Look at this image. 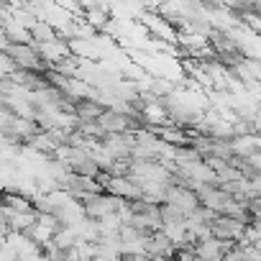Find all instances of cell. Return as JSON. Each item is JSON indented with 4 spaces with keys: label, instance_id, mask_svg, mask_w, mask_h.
<instances>
[{
    "label": "cell",
    "instance_id": "cell-1",
    "mask_svg": "<svg viewBox=\"0 0 261 261\" xmlns=\"http://www.w3.org/2000/svg\"><path fill=\"white\" fill-rule=\"evenodd\" d=\"M3 54H8V57L18 64V69H26V72H39V74H41V64H46L34 44H13V41H6Z\"/></svg>",
    "mask_w": 261,
    "mask_h": 261
},
{
    "label": "cell",
    "instance_id": "cell-2",
    "mask_svg": "<svg viewBox=\"0 0 261 261\" xmlns=\"http://www.w3.org/2000/svg\"><path fill=\"white\" fill-rule=\"evenodd\" d=\"M123 202H125L123 197H115V195H110V192H100V195L85 200L82 205H85V215H87L90 220H102V218L118 213Z\"/></svg>",
    "mask_w": 261,
    "mask_h": 261
},
{
    "label": "cell",
    "instance_id": "cell-3",
    "mask_svg": "<svg viewBox=\"0 0 261 261\" xmlns=\"http://www.w3.org/2000/svg\"><path fill=\"white\" fill-rule=\"evenodd\" d=\"M236 243H238V241H223V238L210 236V238L197 241L195 253H197L200 258H205V261H225V256L236 248Z\"/></svg>",
    "mask_w": 261,
    "mask_h": 261
},
{
    "label": "cell",
    "instance_id": "cell-4",
    "mask_svg": "<svg viewBox=\"0 0 261 261\" xmlns=\"http://www.w3.org/2000/svg\"><path fill=\"white\" fill-rule=\"evenodd\" d=\"M210 230H213L215 238H223V241H243L248 225L241 223V220H236V218H230V215H218L213 220Z\"/></svg>",
    "mask_w": 261,
    "mask_h": 261
},
{
    "label": "cell",
    "instance_id": "cell-5",
    "mask_svg": "<svg viewBox=\"0 0 261 261\" xmlns=\"http://www.w3.org/2000/svg\"><path fill=\"white\" fill-rule=\"evenodd\" d=\"M167 202H172V205H177L179 210H185L187 218H190L197 207H202L200 195H197L192 187H179V185H172V187H169V192H167Z\"/></svg>",
    "mask_w": 261,
    "mask_h": 261
},
{
    "label": "cell",
    "instance_id": "cell-6",
    "mask_svg": "<svg viewBox=\"0 0 261 261\" xmlns=\"http://www.w3.org/2000/svg\"><path fill=\"white\" fill-rule=\"evenodd\" d=\"M105 110H108V108H105L97 97H82V100H77V105H74V115H77L80 123H97Z\"/></svg>",
    "mask_w": 261,
    "mask_h": 261
},
{
    "label": "cell",
    "instance_id": "cell-7",
    "mask_svg": "<svg viewBox=\"0 0 261 261\" xmlns=\"http://www.w3.org/2000/svg\"><path fill=\"white\" fill-rule=\"evenodd\" d=\"M87 23L92 29H105L108 26V11H87Z\"/></svg>",
    "mask_w": 261,
    "mask_h": 261
}]
</instances>
